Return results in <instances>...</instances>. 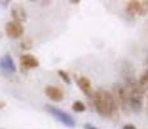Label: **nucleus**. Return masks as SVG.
I'll return each instance as SVG.
<instances>
[{
    "label": "nucleus",
    "instance_id": "f257e3e1",
    "mask_svg": "<svg viewBox=\"0 0 148 129\" xmlns=\"http://www.w3.org/2000/svg\"><path fill=\"white\" fill-rule=\"evenodd\" d=\"M96 112L103 118H117L118 107L113 98L112 93L105 88H99L94 92L91 98Z\"/></svg>",
    "mask_w": 148,
    "mask_h": 129
},
{
    "label": "nucleus",
    "instance_id": "f03ea898",
    "mask_svg": "<svg viewBox=\"0 0 148 129\" xmlns=\"http://www.w3.org/2000/svg\"><path fill=\"white\" fill-rule=\"evenodd\" d=\"M123 78H125V91L127 94V99H129V106H130V111L134 112H139L143 107V98H144V93L140 89L138 84V79L134 76V74L129 72H123Z\"/></svg>",
    "mask_w": 148,
    "mask_h": 129
},
{
    "label": "nucleus",
    "instance_id": "7ed1b4c3",
    "mask_svg": "<svg viewBox=\"0 0 148 129\" xmlns=\"http://www.w3.org/2000/svg\"><path fill=\"white\" fill-rule=\"evenodd\" d=\"M112 96L116 101V105L118 107V111H122L125 115H127L130 112V106H129V99H127V94H126L125 86L123 84L120 83H114L112 86Z\"/></svg>",
    "mask_w": 148,
    "mask_h": 129
},
{
    "label": "nucleus",
    "instance_id": "20e7f679",
    "mask_svg": "<svg viewBox=\"0 0 148 129\" xmlns=\"http://www.w3.org/2000/svg\"><path fill=\"white\" fill-rule=\"evenodd\" d=\"M125 12L130 17H144L148 13V0H131L126 4Z\"/></svg>",
    "mask_w": 148,
    "mask_h": 129
},
{
    "label": "nucleus",
    "instance_id": "39448f33",
    "mask_svg": "<svg viewBox=\"0 0 148 129\" xmlns=\"http://www.w3.org/2000/svg\"><path fill=\"white\" fill-rule=\"evenodd\" d=\"M46 110H47V112H49V114H51L57 122L61 123L62 125H65V127H68V128H75V120H74L68 112L62 111V110L57 109V107L49 106V105L46 106Z\"/></svg>",
    "mask_w": 148,
    "mask_h": 129
},
{
    "label": "nucleus",
    "instance_id": "423d86ee",
    "mask_svg": "<svg viewBox=\"0 0 148 129\" xmlns=\"http://www.w3.org/2000/svg\"><path fill=\"white\" fill-rule=\"evenodd\" d=\"M5 32L9 38L12 39H18L23 35L25 32V28H23V25L20 22H16V21H9V22L5 23Z\"/></svg>",
    "mask_w": 148,
    "mask_h": 129
},
{
    "label": "nucleus",
    "instance_id": "0eeeda50",
    "mask_svg": "<svg viewBox=\"0 0 148 129\" xmlns=\"http://www.w3.org/2000/svg\"><path fill=\"white\" fill-rule=\"evenodd\" d=\"M39 59L33 54H22L20 57V66L23 70H33V68L39 67Z\"/></svg>",
    "mask_w": 148,
    "mask_h": 129
},
{
    "label": "nucleus",
    "instance_id": "6e6552de",
    "mask_svg": "<svg viewBox=\"0 0 148 129\" xmlns=\"http://www.w3.org/2000/svg\"><path fill=\"white\" fill-rule=\"evenodd\" d=\"M77 85L79 86L82 93L86 94L90 98H92V96H94V88H92L91 80H90L87 76H78V78H77Z\"/></svg>",
    "mask_w": 148,
    "mask_h": 129
},
{
    "label": "nucleus",
    "instance_id": "1a4fd4ad",
    "mask_svg": "<svg viewBox=\"0 0 148 129\" xmlns=\"http://www.w3.org/2000/svg\"><path fill=\"white\" fill-rule=\"evenodd\" d=\"M44 93L49 99L55 102H61L64 99V91L57 85H47L44 89Z\"/></svg>",
    "mask_w": 148,
    "mask_h": 129
},
{
    "label": "nucleus",
    "instance_id": "9d476101",
    "mask_svg": "<svg viewBox=\"0 0 148 129\" xmlns=\"http://www.w3.org/2000/svg\"><path fill=\"white\" fill-rule=\"evenodd\" d=\"M0 68L4 70L5 72H9V74H14L16 72V63L13 61L12 56L10 54H5L0 58Z\"/></svg>",
    "mask_w": 148,
    "mask_h": 129
},
{
    "label": "nucleus",
    "instance_id": "9b49d317",
    "mask_svg": "<svg viewBox=\"0 0 148 129\" xmlns=\"http://www.w3.org/2000/svg\"><path fill=\"white\" fill-rule=\"evenodd\" d=\"M10 14H12L13 17V21H16V22H25L26 20H27V13H26L25 8L22 7V5L17 4L14 5V7L12 8V10H10Z\"/></svg>",
    "mask_w": 148,
    "mask_h": 129
},
{
    "label": "nucleus",
    "instance_id": "f8f14e48",
    "mask_svg": "<svg viewBox=\"0 0 148 129\" xmlns=\"http://www.w3.org/2000/svg\"><path fill=\"white\" fill-rule=\"evenodd\" d=\"M138 84L140 86V89L143 91V93L147 94L148 93V70H146L140 75V78L138 79Z\"/></svg>",
    "mask_w": 148,
    "mask_h": 129
},
{
    "label": "nucleus",
    "instance_id": "ddd939ff",
    "mask_svg": "<svg viewBox=\"0 0 148 129\" xmlns=\"http://www.w3.org/2000/svg\"><path fill=\"white\" fill-rule=\"evenodd\" d=\"M72 109H73V111H75V112H84L87 107L82 101H74L72 105Z\"/></svg>",
    "mask_w": 148,
    "mask_h": 129
},
{
    "label": "nucleus",
    "instance_id": "4468645a",
    "mask_svg": "<svg viewBox=\"0 0 148 129\" xmlns=\"http://www.w3.org/2000/svg\"><path fill=\"white\" fill-rule=\"evenodd\" d=\"M20 47H21V49H23V51H29V49H31L33 48V39L26 36V38L21 41Z\"/></svg>",
    "mask_w": 148,
    "mask_h": 129
},
{
    "label": "nucleus",
    "instance_id": "2eb2a0df",
    "mask_svg": "<svg viewBox=\"0 0 148 129\" xmlns=\"http://www.w3.org/2000/svg\"><path fill=\"white\" fill-rule=\"evenodd\" d=\"M57 75H59L60 78H61L62 80L65 81V83H68V84L72 83V79H70L69 74H68L66 71H64V70H59V71H57Z\"/></svg>",
    "mask_w": 148,
    "mask_h": 129
},
{
    "label": "nucleus",
    "instance_id": "dca6fc26",
    "mask_svg": "<svg viewBox=\"0 0 148 129\" xmlns=\"http://www.w3.org/2000/svg\"><path fill=\"white\" fill-rule=\"evenodd\" d=\"M83 129H99V128L95 127V125H92V124H88V123H86V124L83 125Z\"/></svg>",
    "mask_w": 148,
    "mask_h": 129
},
{
    "label": "nucleus",
    "instance_id": "f3484780",
    "mask_svg": "<svg viewBox=\"0 0 148 129\" xmlns=\"http://www.w3.org/2000/svg\"><path fill=\"white\" fill-rule=\"evenodd\" d=\"M122 129H136V127L134 124H126V125H123Z\"/></svg>",
    "mask_w": 148,
    "mask_h": 129
},
{
    "label": "nucleus",
    "instance_id": "a211bd4d",
    "mask_svg": "<svg viewBox=\"0 0 148 129\" xmlns=\"http://www.w3.org/2000/svg\"><path fill=\"white\" fill-rule=\"evenodd\" d=\"M4 107H5V102L0 101V110H1V109H4Z\"/></svg>",
    "mask_w": 148,
    "mask_h": 129
},
{
    "label": "nucleus",
    "instance_id": "6ab92c4d",
    "mask_svg": "<svg viewBox=\"0 0 148 129\" xmlns=\"http://www.w3.org/2000/svg\"><path fill=\"white\" fill-rule=\"evenodd\" d=\"M73 4H79V0H72Z\"/></svg>",
    "mask_w": 148,
    "mask_h": 129
},
{
    "label": "nucleus",
    "instance_id": "aec40b11",
    "mask_svg": "<svg viewBox=\"0 0 148 129\" xmlns=\"http://www.w3.org/2000/svg\"><path fill=\"white\" fill-rule=\"evenodd\" d=\"M147 115H148V93H147Z\"/></svg>",
    "mask_w": 148,
    "mask_h": 129
},
{
    "label": "nucleus",
    "instance_id": "412c9836",
    "mask_svg": "<svg viewBox=\"0 0 148 129\" xmlns=\"http://www.w3.org/2000/svg\"><path fill=\"white\" fill-rule=\"evenodd\" d=\"M147 63H148V58H147Z\"/></svg>",
    "mask_w": 148,
    "mask_h": 129
}]
</instances>
